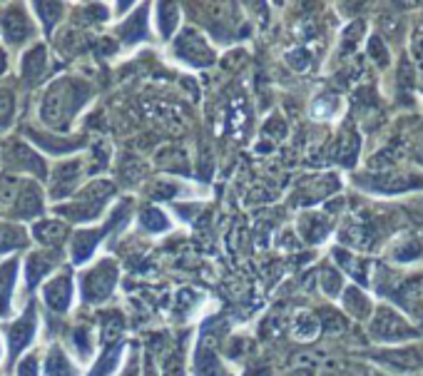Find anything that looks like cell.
I'll return each mask as SVG.
<instances>
[{
	"label": "cell",
	"instance_id": "6da1fadb",
	"mask_svg": "<svg viewBox=\"0 0 423 376\" xmlns=\"http://www.w3.org/2000/svg\"><path fill=\"white\" fill-rule=\"evenodd\" d=\"M90 88L80 80L65 78L55 83L53 88L45 92L42 97V120L48 122L50 127H58V130H65L70 125L75 110L83 108V102L88 100Z\"/></svg>",
	"mask_w": 423,
	"mask_h": 376
},
{
	"label": "cell",
	"instance_id": "7a4b0ae2",
	"mask_svg": "<svg viewBox=\"0 0 423 376\" xmlns=\"http://www.w3.org/2000/svg\"><path fill=\"white\" fill-rule=\"evenodd\" d=\"M0 204L13 217H35L42 212V197L35 182L28 179H6L0 185Z\"/></svg>",
	"mask_w": 423,
	"mask_h": 376
},
{
	"label": "cell",
	"instance_id": "3957f363",
	"mask_svg": "<svg viewBox=\"0 0 423 376\" xmlns=\"http://www.w3.org/2000/svg\"><path fill=\"white\" fill-rule=\"evenodd\" d=\"M371 336L376 341H406L416 336V329L394 309H379L371 319Z\"/></svg>",
	"mask_w": 423,
	"mask_h": 376
},
{
	"label": "cell",
	"instance_id": "277c9868",
	"mask_svg": "<svg viewBox=\"0 0 423 376\" xmlns=\"http://www.w3.org/2000/svg\"><path fill=\"white\" fill-rule=\"evenodd\" d=\"M110 192H113V185H108V182H95V185H90L85 192H80L78 202L65 207L63 212L70 215L72 220H92L102 209L105 199L110 197Z\"/></svg>",
	"mask_w": 423,
	"mask_h": 376
},
{
	"label": "cell",
	"instance_id": "5b68a950",
	"mask_svg": "<svg viewBox=\"0 0 423 376\" xmlns=\"http://www.w3.org/2000/svg\"><path fill=\"white\" fill-rule=\"evenodd\" d=\"M117 281V269L113 262H100L92 272H88L83 279V297L85 302H102L113 292Z\"/></svg>",
	"mask_w": 423,
	"mask_h": 376
},
{
	"label": "cell",
	"instance_id": "8992f818",
	"mask_svg": "<svg viewBox=\"0 0 423 376\" xmlns=\"http://www.w3.org/2000/svg\"><path fill=\"white\" fill-rule=\"evenodd\" d=\"M174 53H177V58L187 60L192 65H209V63L215 60L209 45L202 40V35L194 33V30H185V33L179 35L177 45H174Z\"/></svg>",
	"mask_w": 423,
	"mask_h": 376
},
{
	"label": "cell",
	"instance_id": "52a82bcc",
	"mask_svg": "<svg viewBox=\"0 0 423 376\" xmlns=\"http://www.w3.org/2000/svg\"><path fill=\"white\" fill-rule=\"evenodd\" d=\"M379 361L383 366L394 371H416L423 366V352L416 347H406V349H388V352L379 354Z\"/></svg>",
	"mask_w": 423,
	"mask_h": 376
},
{
	"label": "cell",
	"instance_id": "ba28073f",
	"mask_svg": "<svg viewBox=\"0 0 423 376\" xmlns=\"http://www.w3.org/2000/svg\"><path fill=\"white\" fill-rule=\"evenodd\" d=\"M0 23H3V33H6L8 42H13V45H20V42L28 40L30 33H33L23 8H8V10L3 13V18H0Z\"/></svg>",
	"mask_w": 423,
	"mask_h": 376
},
{
	"label": "cell",
	"instance_id": "9c48e42d",
	"mask_svg": "<svg viewBox=\"0 0 423 376\" xmlns=\"http://www.w3.org/2000/svg\"><path fill=\"white\" fill-rule=\"evenodd\" d=\"M423 182L416 177V174H404V172H383V174H374L369 179V187L371 190H379V192H406L411 187H421Z\"/></svg>",
	"mask_w": 423,
	"mask_h": 376
},
{
	"label": "cell",
	"instance_id": "30bf717a",
	"mask_svg": "<svg viewBox=\"0 0 423 376\" xmlns=\"http://www.w3.org/2000/svg\"><path fill=\"white\" fill-rule=\"evenodd\" d=\"M33 334H35V311L30 306L23 317L10 327V354L13 357H18V354L28 347Z\"/></svg>",
	"mask_w": 423,
	"mask_h": 376
},
{
	"label": "cell",
	"instance_id": "8fae6325",
	"mask_svg": "<svg viewBox=\"0 0 423 376\" xmlns=\"http://www.w3.org/2000/svg\"><path fill=\"white\" fill-rule=\"evenodd\" d=\"M45 65H48V55L42 45H35L33 50L23 55V63H20V72H23V80L28 85H38L40 78L45 75Z\"/></svg>",
	"mask_w": 423,
	"mask_h": 376
},
{
	"label": "cell",
	"instance_id": "7c38bea8",
	"mask_svg": "<svg viewBox=\"0 0 423 376\" xmlns=\"http://www.w3.org/2000/svg\"><path fill=\"white\" fill-rule=\"evenodd\" d=\"M78 179H80V162L78 160L60 165V167L55 170V177H53V197H67V195L75 190Z\"/></svg>",
	"mask_w": 423,
	"mask_h": 376
},
{
	"label": "cell",
	"instance_id": "4fadbf2b",
	"mask_svg": "<svg viewBox=\"0 0 423 376\" xmlns=\"http://www.w3.org/2000/svg\"><path fill=\"white\" fill-rule=\"evenodd\" d=\"M70 294H72V287H70V277L63 275V277H55L50 281L48 287H45V302L53 311H65L70 306Z\"/></svg>",
	"mask_w": 423,
	"mask_h": 376
},
{
	"label": "cell",
	"instance_id": "5bb4252c",
	"mask_svg": "<svg viewBox=\"0 0 423 376\" xmlns=\"http://www.w3.org/2000/svg\"><path fill=\"white\" fill-rule=\"evenodd\" d=\"M55 264H58V254H55V252H50V254H40V252H38V254H30L28 264H25V275H28L30 287H35L38 281L48 275Z\"/></svg>",
	"mask_w": 423,
	"mask_h": 376
},
{
	"label": "cell",
	"instance_id": "9a60e30c",
	"mask_svg": "<svg viewBox=\"0 0 423 376\" xmlns=\"http://www.w3.org/2000/svg\"><path fill=\"white\" fill-rule=\"evenodd\" d=\"M8 162H10L15 170H28V172H35V174H42V160L33 152V149L23 147V145H13L10 147V155H8Z\"/></svg>",
	"mask_w": 423,
	"mask_h": 376
},
{
	"label": "cell",
	"instance_id": "2e32d148",
	"mask_svg": "<svg viewBox=\"0 0 423 376\" xmlns=\"http://www.w3.org/2000/svg\"><path fill=\"white\" fill-rule=\"evenodd\" d=\"M15 272H18L15 259L0 264V317H6L8 309H10V289L15 284Z\"/></svg>",
	"mask_w": 423,
	"mask_h": 376
},
{
	"label": "cell",
	"instance_id": "e0dca14e",
	"mask_svg": "<svg viewBox=\"0 0 423 376\" xmlns=\"http://www.w3.org/2000/svg\"><path fill=\"white\" fill-rule=\"evenodd\" d=\"M35 239L40 242V245H48V247H55V245H60L63 239H65V234H67V227L63 224V222H53V220H48V222H38L35 224Z\"/></svg>",
	"mask_w": 423,
	"mask_h": 376
},
{
	"label": "cell",
	"instance_id": "ac0fdd59",
	"mask_svg": "<svg viewBox=\"0 0 423 376\" xmlns=\"http://www.w3.org/2000/svg\"><path fill=\"white\" fill-rule=\"evenodd\" d=\"M194 366H197V376H224V369H222L219 359H217V354L207 347V341H202V347L197 349Z\"/></svg>",
	"mask_w": 423,
	"mask_h": 376
},
{
	"label": "cell",
	"instance_id": "d6986e66",
	"mask_svg": "<svg viewBox=\"0 0 423 376\" xmlns=\"http://www.w3.org/2000/svg\"><path fill=\"white\" fill-rule=\"evenodd\" d=\"M344 306H346V311H349L351 317H356V319H369L371 317V302H369V297L358 292L356 287L346 289Z\"/></svg>",
	"mask_w": 423,
	"mask_h": 376
},
{
	"label": "cell",
	"instance_id": "ffe728a7",
	"mask_svg": "<svg viewBox=\"0 0 423 376\" xmlns=\"http://www.w3.org/2000/svg\"><path fill=\"white\" fill-rule=\"evenodd\" d=\"M102 239V232L100 229H90V232H80L72 242V259L75 262H85V259L92 254L95 245Z\"/></svg>",
	"mask_w": 423,
	"mask_h": 376
},
{
	"label": "cell",
	"instance_id": "44dd1931",
	"mask_svg": "<svg viewBox=\"0 0 423 376\" xmlns=\"http://www.w3.org/2000/svg\"><path fill=\"white\" fill-rule=\"evenodd\" d=\"M45 376H75V369L67 361L63 349H53L45 359Z\"/></svg>",
	"mask_w": 423,
	"mask_h": 376
},
{
	"label": "cell",
	"instance_id": "7402d4cb",
	"mask_svg": "<svg viewBox=\"0 0 423 376\" xmlns=\"http://www.w3.org/2000/svg\"><path fill=\"white\" fill-rule=\"evenodd\" d=\"M319 319L314 317V314H297V319H294V336L297 339H314L316 334H319Z\"/></svg>",
	"mask_w": 423,
	"mask_h": 376
},
{
	"label": "cell",
	"instance_id": "603a6c76",
	"mask_svg": "<svg viewBox=\"0 0 423 376\" xmlns=\"http://www.w3.org/2000/svg\"><path fill=\"white\" fill-rule=\"evenodd\" d=\"M157 23H160V33L162 38H169L172 35L174 25L179 23V8L177 6H169V3H162L160 8H157Z\"/></svg>",
	"mask_w": 423,
	"mask_h": 376
},
{
	"label": "cell",
	"instance_id": "cb8c5ba5",
	"mask_svg": "<svg viewBox=\"0 0 423 376\" xmlns=\"http://www.w3.org/2000/svg\"><path fill=\"white\" fill-rule=\"evenodd\" d=\"M119 357H122V347H119V344L113 349H108V352L102 354V359L95 364V369H92V374L90 376H110L115 369H117Z\"/></svg>",
	"mask_w": 423,
	"mask_h": 376
},
{
	"label": "cell",
	"instance_id": "d4e9b609",
	"mask_svg": "<svg viewBox=\"0 0 423 376\" xmlns=\"http://www.w3.org/2000/svg\"><path fill=\"white\" fill-rule=\"evenodd\" d=\"M25 245V232L13 224H0V252L8 250H18Z\"/></svg>",
	"mask_w": 423,
	"mask_h": 376
},
{
	"label": "cell",
	"instance_id": "484cf974",
	"mask_svg": "<svg viewBox=\"0 0 423 376\" xmlns=\"http://www.w3.org/2000/svg\"><path fill=\"white\" fill-rule=\"evenodd\" d=\"M140 222H142V227L149 229V232H165V229L169 227V220L162 215L160 209H144Z\"/></svg>",
	"mask_w": 423,
	"mask_h": 376
},
{
	"label": "cell",
	"instance_id": "4316f807",
	"mask_svg": "<svg viewBox=\"0 0 423 376\" xmlns=\"http://www.w3.org/2000/svg\"><path fill=\"white\" fill-rule=\"evenodd\" d=\"M341 239L349 242L351 247H361V250H369L371 247V232L366 227H358V224L346 229V232L341 234Z\"/></svg>",
	"mask_w": 423,
	"mask_h": 376
},
{
	"label": "cell",
	"instance_id": "83f0119b",
	"mask_svg": "<svg viewBox=\"0 0 423 376\" xmlns=\"http://www.w3.org/2000/svg\"><path fill=\"white\" fill-rule=\"evenodd\" d=\"M144 35H147V30H144V13H138V15H132L130 23L122 28V38H125L127 42H135Z\"/></svg>",
	"mask_w": 423,
	"mask_h": 376
},
{
	"label": "cell",
	"instance_id": "f1b7e54d",
	"mask_svg": "<svg viewBox=\"0 0 423 376\" xmlns=\"http://www.w3.org/2000/svg\"><path fill=\"white\" fill-rule=\"evenodd\" d=\"M334 254H336V262L344 264V267L349 269V272H351V275L356 277L358 281H366V277H364V264L358 262V259L354 257V254H349V252H344V250H336Z\"/></svg>",
	"mask_w": 423,
	"mask_h": 376
},
{
	"label": "cell",
	"instance_id": "f546056e",
	"mask_svg": "<svg viewBox=\"0 0 423 376\" xmlns=\"http://www.w3.org/2000/svg\"><path fill=\"white\" fill-rule=\"evenodd\" d=\"M356 149H358V138L354 132H344L341 138V147H339V160L341 162H354L356 157Z\"/></svg>",
	"mask_w": 423,
	"mask_h": 376
},
{
	"label": "cell",
	"instance_id": "4dcf8cb0",
	"mask_svg": "<svg viewBox=\"0 0 423 376\" xmlns=\"http://www.w3.org/2000/svg\"><path fill=\"white\" fill-rule=\"evenodd\" d=\"M160 374L162 376H182V354L167 352V357L162 359Z\"/></svg>",
	"mask_w": 423,
	"mask_h": 376
},
{
	"label": "cell",
	"instance_id": "1f68e13d",
	"mask_svg": "<svg viewBox=\"0 0 423 376\" xmlns=\"http://www.w3.org/2000/svg\"><path fill=\"white\" fill-rule=\"evenodd\" d=\"M119 332H122V317H119L117 311H110V317L105 319V329H102V339H105V344H110L113 339H117Z\"/></svg>",
	"mask_w": 423,
	"mask_h": 376
},
{
	"label": "cell",
	"instance_id": "d6a6232c",
	"mask_svg": "<svg viewBox=\"0 0 423 376\" xmlns=\"http://www.w3.org/2000/svg\"><path fill=\"white\" fill-rule=\"evenodd\" d=\"M13 105H15V100H13V95L8 92V90H0V127H8L13 120Z\"/></svg>",
	"mask_w": 423,
	"mask_h": 376
},
{
	"label": "cell",
	"instance_id": "836d02e7",
	"mask_svg": "<svg viewBox=\"0 0 423 376\" xmlns=\"http://www.w3.org/2000/svg\"><path fill=\"white\" fill-rule=\"evenodd\" d=\"M35 10L42 13V20H45V25H48V28H53V23L58 20V15H60L58 3H38Z\"/></svg>",
	"mask_w": 423,
	"mask_h": 376
},
{
	"label": "cell",
	"instance_id": "e575fe53",
	"mask_svg": "<svg viewBox=\"0 0 423 376\" xmlns=\"http://www.w3.org/2000/svg\"><path fill=\"white\" fill-rule=\"evenodd\" d=\"M72 344H75V349H78L83 357H88V354H90V334L85 332V329H83V332L78 329V332L72 334Z\"/></svg>",
	"mask_w": 423,
	"mask_h": 376
},
{
	"label": "cell",
	"instance_id": "d590c367",
	"mask_svg": "<svg viewBox=\"0 0 423 376\" xmlns=\"http://www.w3.org/2000/svg\"><path fill=\"white\" fill-rule=\"evenodd\" d=\"M18 376H38V357H28L18 364Z\"/></svg>",
	"mask_w": 423,
	"mask_h": 376
},
{
	"label": "cell",
	"instance_id": "8d00e7d4",
	"mask_svg": "<svg viewBox=\"0 0 423 376\" xmlns=\"http://www.w3.org/2000/svg\"><path fill=\"white\" fill-rule=\"evenodd\" d=\"M174 192H177V187H174V185H167V182H160V185L155 187V197H172Z\"/></svg>",
	"mask_w": 423,
	"mask_h": 376
},
{
	"label": "cell",
	"instance_id": "74e56055",
	"mask_svg": "<svg viewBox=\"0 0 423 376\" xmlns=\"http://www.w3.org/2000/svg\"><path fill=\"white\" fill-rule=\"evenodd\" d=\"M322 279H324V289H326V292H331V294L339 292V277H331V279H329L326 272H324Z\"/></svg>",
	"mask_w": 423,
	"mask_h": 376
},
{
	"label": "cell",
	"instance_id": "f35d334b",
	"mask_svg": "<svg viewBox=\"0 0 423 376\" xmlns=\"http://www.w3.org/2000/svg\"><path fill=\"white\" fill-rule=\"evenodd\" d=\"M125 376H138V361H132V364H130V366H127Z\"/></svg>",
	"mask_w": 423,
	"mask_h": 376
}]
</instances>
